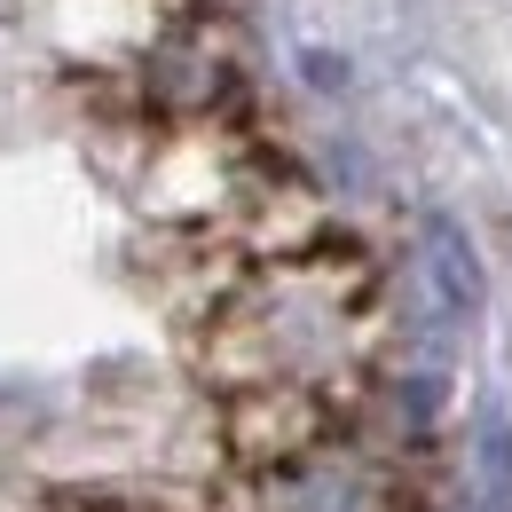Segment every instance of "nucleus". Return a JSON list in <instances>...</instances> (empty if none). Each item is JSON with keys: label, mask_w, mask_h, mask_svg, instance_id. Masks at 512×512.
Here are the masks:
<instances>
[{"label": "nucleus", "mask_w": 512, "mask_h": 512, "mask_svg": "<svg viewBox=\"0 0 512 512\" xmlns=\"http://www.w3.org/2000/svg\"><path fill=\"white\" fill-rule=\"evenodd\" d=\"M473 489L489 512H512V418L505 410H481L473 426Z\"/></svg>", "instance_id": "3"}, {"label": "nucleus", "mask_w": 512, "mask_h": 512, "mask_svg": "<svg viewBox=\"0 0 512 512\" xmlns=\"http://www.w3.org/2000/svg\"><path fill=\"white\" fill-rule=\"evenodd\" d=\"M410 276H418V308H426L434 331H465L473 323V308H481V253L465 245L457 221H426L418 229Z\"/></svg>", "instance_id": "1"}, {"label": "nucleus", "mask_w": 512, "mask_h": 512, "mask_svg": "<svg viewBox=\"0 0 512 512\" xmlns=\"http://www.w3.org/2000/svg\"><path fill=\"white\" fill-rule=\"evenodd\" d=\"M268 512H394V505H386V481L371 465H308V457H284L268 473Z\"/></svg>", "instance_id": "2"}]
</instances>
